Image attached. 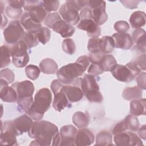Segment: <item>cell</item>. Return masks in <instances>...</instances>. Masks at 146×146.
<instances>
[{"mask_svg":"<svg viewBox=\"0 0 146 146\" xmlns=\"http://www.w3.org/2000/svg\"><path fill=\"white\" fill-rule=\"evenodd\" d=\"M99 40H100V39L99 38H90L88 40V44H87V48L90 52L100 50H99Z\"/></svg>","mask_w":146,"mask_h":146,"instance_id":"bcb514c9","label":"cell"},{"mask_svg":"<svg viewBox=\"0 0 146 146\" xmlns=\"http://www.w3.org/2000/svg\"><path fill=\"white\" fill-rule=\"evenodd\" d=\"M25 33L23 26L18 20L10 22L8 26L3 30L5 41L9 44H14L21 40Z\"/></svg>","mask_w":146,"mask_h":146,"instance_id":"9c48e42d","label":"cell"},{"mask_svg":"<svg viewBox=\"0 0 146 146\" xmlns=\"http://www.w3.org/2000/svg\"><path fill=\"white\" fill-rule=\"evenodd\" d=\"M140 70H145V54L140 55L135 61H133Z\"/></svg>","mask_w":146,"mask_h":146,"instance_id":"681fc988","label":"cell"},{"mask_svg":"<svg viewBox=\"0 0 146 146\" xmlns=\"http://www.w3.org/2000/svg\"><path fill=\"white\" fill-rule=\"evenodd\" d=\"M14 132L17 136L25 132H29L33 124V119L26 113L23 114L13 120L5 121Z\"/></svg>","mask_w":146,"mask_h":146,"instance_id":"30bf717a","label":"cell"},{"mask_svg":"<svg viewBox=\"0 0 146 146\" xmlns=\"http://www.w3.org/2000/svg\"><path fill=\"white\" fill-rule=\"evenodd\" d=\"M80 81L81 78H78L72 83L63 87V91L70 103L79 102L83 97L84 94L80 87Z\"/></svg>","mask_w":146,"mask_h":146,"instance_id":"5bb4252c","label":"cell"},{"mask_svg":"<svg viewBox=\"0 0 146 146\" xmlns=\"http://www.w3.org/2000/svg\"><path fill=\"white\" fill-rule=\"evenodd\" d=\"M145 78L146 73L145 72H142L137 76L136 79L138 85L137 86L142 90H145Z\"/></svg>","mask_w":146,"mask_h":146,"instance_id":"c3c4849f","label":"cell"},{"mask_svg":"<svg viewBox=\"0 0 146 146\" xmlns=\"http://www.w3.org/2000/svg\"><path fill=\"white\" fill-rule=\"evenodd\" d=\"M80 87L83 94L90 102L102 103L103 97L95 76L86 74L80 81Z\"/></svg>","mask_w":146,"mask_h":146,"instance_id":"277c9868","label":"cell"},{"mask_svg":"<svg viewBox=\"0 0 146 146\" xmlns=\"http://www.w3.org/2000/svg\"><path fill=\"white\" fill-rule=\"evenodd\" d=\"M37 37L39 42L43 44H46L50 39L51 31L46 27L42 26L36 32Z\"/></svg>","mask_w":146,"mask_h":146,"instance_id":"8d00e7d4","label":"cell"},{"mask_svg":"<svg viewBox=\"0 0 146 146\" xmlns=\"http://www.w3.org/2000/svg\"><path fill=\"white\" fill-rule=\"evenodd\" d=\"M22 40L27 46L28 48L36 46L39 44V40L37 37L36 32L25 31L22 38Z\"/></svg>","mask_w":146,"mask_h":146,"instance_id":"1f68e13d","label":"cell"},{"mask_svg":"<svg viewBox=\"0 0 146 146\" xmlns=\"http://www.w3.org/2000/svg\"><path fill=\"white\" fill-rule=\"evenodd\" d=\"M86 70L80 64L75 62L60 67L56 72L57 78L63 84H70L82 76Z\"/></svg>","mask_w":146,"mask_h":146,"instance_id":"8992f818","label":"cell"},{"mask_svg":"<svg viewBox=\"0 0 146 146\" xmlns=\"http://www.w3.org/2000/svg\"><path fill=\"white\" fill-rule=\"evenodd\" d=\"M138 134L140 138L143 139L144 140H145L146 137V132H145V125H142L140 128L139 127L138 129Z\"/></svg>","mask_w":146,"mask_h":146,"instance_id":"db71d44e","label":"cell"},{"mask_svg":"<svg viewBox=\"0 0 146 146\" xmlns=\"http://www.w3.org/2000/svg\"><path fill=\"white\" fill-rule=\"evenodd\" d=\"M95 141L93 132L86 128H79L75 135V144L77 146H88Z\"/></svg>","mask_w":146,"mask_h":146,"instance_id":"ac0fdd59","label":"cell"},{"mask_svg":"<svg viewBox=\"0 0 146 146\" xmlns=\"http://www.w3.org/2000/svg\"><path fill=\"white\" fill-rule=\"evenodd\" d=\"M51 101L50 90L47 88H41L35 94L33 104L26 113L35 121L40 120L50 107Z\"/></svg>","mask_w":146,"mask_h":146,"instance_id":"7a4b0ae2","label":"cell"},{"mask_svg":"<svg viewBox=\"0 0 146 146\" xmlns=\"http://www.w3.org/2000/svg\"><path fill=\"white\" fill-rule=\"evenodd\" d=\"M127 130H130L132 132H137L139 128L140 123L138 119L132 115H127L124 119Z\"/></svg>","mask_w":146,"mask_h":146,"instance_id":"d590c367","label":"cell"},{"mask_svg":"<svg viewBox=\"0 0 146 146\" xmlns=\"http://www.w3.org/2000/svg\"><path fill=\"white\" fill-rule=\"evenodd\" d=\"M39 68L44 74H55L58 70V66L54 59L48 58L40 62Z\"/></svg>","mask_w":146,"mask_h":146,"instance_id":"cb8c5ba5","label":"cell"},{"mask_svg":"<svg viewBox=\"0 0 146 146\" xmlns=\"http://www.w3.org/2000/svg\"><path fill=\"white\" fill-rule=\"evenodd\" d=\"M29 136L35 140L30 145L58 146L60 145V137L58 127L46 120H38L33 122L29 131Z\"/></svg>","mask_w":146,"mask_h":146,"instance_id":"6da1fadb","label":"cell"},{"mask_svg":"<svg viewBox=\"0 0 146 146\" xmlns=\"http://www.w3.org/2000/svg\"><path fill=\"white\" fill-rule=\"evenodd\" d=\"M141 71L134 62H130L125 65L116 64L110 71L116 80L127 83L132 81Z\"/></svg>","mask_w":146,"mask_h":146,"instance_id":"5b68a950","label":"cell"},{"mask_svg":"<svg viewBox=\"0 0 146 146\" xmlns=\"http://www.w3.org/2000/svg\"><path fill=\"white\" fill-rule=\"evenodd\" d=\"M51 29L56 33L59 34L63 38H69L75 33V29L73 26L66 22L62 17L58 18L51 26Z\"/></svg>","mask_w":146,"mask_h":146,"instance_id":"e0dca14e","label":"cell"},{"mask_svg":"<svg viewBox=\"0 0 146 146\" xmlns=\"http://www.w3.org/2000/svg\"><path fill=\"white\" fill-rule=\"evenodd\" d=\"M87 72L88 73H89V74L94 76H96L100 74H102L104 71H103L100 65L91 63L88 69Z\"/></svg>","mask_w":146,"mask_h":146,"instance_id":"f6af8a7d","label":"cell"},{"mask_svg":"<svg viewBox=\"0 0 146 146\" xmlns=\"http://www.w3.org/2000/svg\"><path fill=\"white\" fill-rule=\"evenodd\" d=\"M123 6L129 9H133L137 7L140 1H120Z\"/></svg>","mask_w":146,"mask_h":146,"instance_id":"f907efd6","label":"cell"},{"mask_svg":"<svg viewBox=\"0 0 146 146\" xmlns=\"http://www.w3.org/2000/svg\"><path fill=\"white\" fill-rule=\"evenodd\" d=\"M14 132L6 124L2 123L0 143L6 145H17L18 143Z\"/></svg>","mask_w":146,"mask_h":146,"instance_id":"ffe728a7","label":"cell"},{"mask_svg":"<svg viewBox=\"0 0 146 146\" xmlns=\"http://www.w3.org/2000/svg\"><path fill=\"white\" fill-rule=\"evenodd\" d=\"M145 99L140 98L131 100L130 102V111L131 115L135 116L145 115Z\"/></svg>","mask_w":146,"mask_h":146,"instance_id":"603a6c76","label":"cell"},{"mask_svg":"<svg viewBox=\"0 0 146 146\" xmlns=\"http://www.w3.org/2000/svg\"><path fill=\"white\" fill-rule=\"evenodd\" d=\"M76 62H77L78 63L80 64L84 67V68L86 70H87V68L89 66L90 63L88 56H87L86 55H83V56L79 57L77 59V60H76Z\"/></svg>","mask_w":146,"mask_h":146,"instance_id":"816d5d0a","label":"cell"},{"mask_svg":"<svg viewBox=\"0 0 146 146\" xmlns=\"http://www.w3.org/2000/svg\"><path fill=\"white\" fill-rule=\"evenodd\" d=\"M142 89L137 86L132 87H126L122 92V97L128 101L140 99L142 98Z\"/></svg>","mask_w":146,"mask_h":146,"instance_id":"f1b7e54d","label":"cell"},{"mask_svg":"<svg viewBox=\"0 0 146 146\" xmlns=\"http://www.w3.org/2000/svg\"><path fill=\"white\" fill-rule=\"evenodd\" d=\"M105 54H106L102 52L100 50L90 52L89 56H88L90 62L91 63L97 64H99L100 65L101 60H102L103 56Z\"/></svg>","mask_w":146,"mask_h":146,"instance_id":"b9f144b4","label":"cell"},{"mask_svg":"<svg viewBox=\"0 0 146 146\" xmlns=\"http://www.w3.org/2000/svg\"><path fill=\"white\" fill-rule=\"evenodd\" d=\"M59 12L63 19L69 25H76L80 21L78 11L66 2L61 5Z\"/></svg>","mask_w":146,"mask_h":146,"instance_id":"9a60e30c","label":"cell"},{"mask_svg":"<svg viewBox=\"0 0 146 146\" xmlns=\"http://www.w3.org/2000/svg\"><path fill=\"white\" fill-rule=\"evenodd\" d=\"M88 1H79V0H71V1H66V2L68 5L73 7L77 11H81L83 9L87 7L88 5Z\"/></svg>","mask_w":146,"mask_h":146,"instance_id":"ee69618b","label":"cell"},{"mask_svg":"<svg viewBox=\"0 0 146 146\" xmlns=\"http://www.w3.org/2000/svg\"><path fill=\"white\" fill-rule=\"evenodd\" d=\"M17 94L18 110L21 112L26 113L31 107L34 100L33 95L34 86L30 80L16 82L11 86Z\"/></svg>","mask_w":146,"mask_h":146,"instance_id":"3957f363","label":"cell"},{"mask_svg":"<svg viewBox=\"0 0 146 146\" xmlns=\"http://www.w3.org/2000/svg\"><path fill=\"white\" fill-rule=\"evenodd\" d=\"M115 42L112 36H104L99 40V50L106 54L111 53L114 50Z\"/></svg>","mask_w":146,"mask_h":146,"instance_id":"f546056e","label":"cell"},{"mask_svg":"<svg viewBox=\"0 0 146 146\" xmlns=\"http://www.w3.org/2000/svg\"><path fill=\"white\" fill-rule=\"evenodd\" d=\"M20 22L22 26L27 31L37 32V31L42 27V24L38 23L34 21L26 11H25L21 16Z\"/></svg>","mask_w":146,"mask_h":146,"instance_id":"484cf974","label":"cell"},{"mask_svg":"<svg viewBox=\"0 0 146 146\" xmlns=\"http://www.w3.org/2000/svg\"><path fill=\"white\" fill-rule=\"evenodd\" d=\"M129 21L132 28L139 29L145 25L146 21L145 14L141 11H135L131 15Z\"/></svg>","mask_w":146,"mask_h":146,"instance_id":"83f0119b","label":"cell"},{"mask_svg":"<svg viewBox=\"0 0 146 146\" xmlns=\"http://www.w3.org/2000/svg\"><path fill=\"white\" fill-rule=\"evenodd\" d=\"M113 140L117 146L141 145L143 143L137 134L131 131L123 132L115 135Z\"/></svg>","mask_w":146,"mask_h":146,"instance_id":"7c38bea8","label":"cell"},{"mask_svg":"<svg viewBox=\"0 0 146 146\" xmlns=\"http://www.w3.org/2000/svg\"><path fill=\"white\" fill-rule=\"evenodd\" d=\"M127 130V126L124 120H121V121L117 123L113 128L112 133L113 135H116L117 133L125 132Z\"/></svg>","mask_w":146,"mask_h":146,"instance_id":"7dc6e473","label":"cell"},{"mask_svg":"<svg viewBox=\"0 0 146 146\" xmlns=\"http://www.w3.org/2000/svg\"><path fill=\"white\" fill-rule=\"evenodd\" d=\"M1 55V68H2L7 66L11 62V50L10 46L2 45L0 48Z\"/></svg>","mask_w":146,"mask_h":146,"instance_id":"836d02e7","label":"cell"},{"mask_svg":"<svg viewBox=\"0 0 146 146\" xmlns=\"http://www.w3.org/2000/svg\"><path fill=\"white\" fill-rule=\"evenodd\" d=\"M115 42L116 48L123 50H129L133 45L132 36L127 33H115L111 36Z\"/></svg>","mask_w":146,"mask_h":146,"instance_id":"d6986e66","label":"cell"},{"mask_svg":"<svg viewBox=\"0 0 146 146\" xmlns=\"http://www.w3.org/2000/svg\"><path fill=\"white\" fill-rule=\"evenodd\" d=\"M87 7L91 10L92 19L96 24L102 25L107 21L108 15L106 12V2L104 1H88Z\"/></svg>","mask_w":146,"mask_h":146,"instance_id":"8fae6325","label":"cell"},{"mask_svg":"<svg viewBox=\"0 0 146 146\" xmlns=\"http://www.w3.org/2000/svg\"><path fill=\"white\" fill-rule=\"evenodd\" d=\"M132 38L135 43V47L141 52H145V31L141 28L136 29L132 33Z\"/></svg>","mask_w":146,"mask_h":146,"instance_id":"44dd1931","label":"cell"},{"mask_svg":"<svg viewBox=\"0 0 146 146\" xmlns=\"http://www.w3.org/2000/svg\"><path fill=\"white\" fill-rule=\"evenodd\" d=\"M42 6L46 12L56 11L59 6V1H42Z\"/></svg>","mask_w":146,"mask_h":146,"instance_id":"60d3db41","label":"cell"},{"mask_svg":"<svg viewBox=\"0 0 146 146\" xmlns=\"http://www.w3.org/2000/svg\"><path fill=\"white\" fill-rule=\"evenodd\" d=\"M117 64V62L112 55L105 54L100 63V66L104 71H110L112 68Z\"/></svg>","mask_w":146,"mask_h":146,"instance_id":"e575fe53","label":"cell"},{"mask_svg":"<svg viewBox=\"0 0 146 146\" xmlns=\"http://www.w3.org/2000/svg\"><path fill=\"white\" fill-rule=\"evenodd\" d=\"M77 28L86 31L88 36L91 38H98L101 34V28L96 24L91 17L80 18L76 26Z\"/></svg>","mask_w":146,"mask_h":146,"instance_id":"4fadbf2b","label":"cell"},{"mask_svg":"<svg viewBox=\"0 0 146 146\" xmlns=\"http://www.w3.org/2000/svg\"><path fill=\"white\" fill-rule=\"evenodd\" d=\"M114 145L112 143V134L108 131H102L98 133L95 145L108 146Z\"/></svg>","mask_w":146,"mask_h":146,"instance_id":"4dcf8cb0","label":"cell"},{"mask_svg":"<svg viewBox=\"0 0 146 146\" xmlns=\"http://www.w3.org/2000/svg\"><path fill=\"white\" fill-rule=\"evenodd\" d=\"M54 98L52 102V107L57 111L60 112L66 107L71 105L70 102L67 99L64 92L62 89L54 94Z\"/></svg>","mask_w":146,"mask_h":146,"instance_id":"7402d4cb","label":"cell"},{"mask_svg":"<svg viewBox=\"0 0 146 146\" xmlns=\"http://www.w3.org/2000/svg\"><path fill=\"white\" fill-rule=\"evenodd\" d=\"M2 14V21H1V29H3L4 27L6 26L7 25V23L8 22V19L5 15H4L3 13H1Z\"/></svg>","mask_w":146,"mask_h":146,"instance_id":"11a10c76","label":"cell"},{"mask_svg":"<svg viewBox=\"0 0 146 146\" xmlns=\"http://www.w3.org/2000/svg\"><path fill=\"white\" fill-rule=\"evenodd\" d=\"M1 99L5 102L13 103L17 101V94L12 86H6L1 87Z\"/></svg>","mask_w":146,"mask_h":146,"instance_id":"4316f807","label":"cell"},{"mask_svg":"<svg viewBox=\"0 0 146 146\" xmlns=\"http://www.w3.org/2000/svg\"><path fill=\"white\" fill-rule=\"evenodd\" d=\"M8 6L15 7V8H22L25 5V1H18V0H9L7 1Z\"/></svg>","mask_w":146,"mask_h":146,"instance_id":"f5cc1de1","label":"cell"},{"mask_svg":"<svg viewBox=\"0 0 146 146\" xmlns=\"http://www.w3.org/2000/svg\"><path fill=\"white\" fill-rule=\"evenodd\" d=\"M25 72L28 78L32 80H35L39 77L40 70L35 65L30 64L26 67Z\"/></svg>","mask_w":146,"mask_h":146,"instance_id":"74e56055","label":"cell"},{"mask_svg":"<svg viewBox=\"0 0 146 146\" xmlns=\"http://www.w3.org/2000/svg\"><path fill=\"white\" fill-rule=\"evenodd\" d=\"M62 50L67 54L72 55L76 50V46L74 41L71 38H67L63 40Z\"/></svg>","mask_w":146,"mask_h":146,"instance_id":"f35d334b","label":"cell"},{"mask_svg":"<svg viewBox=\"0 0 146 146\" xmlns=\"http://www.w3.org/2000/svg\"><path fill=\"white\" fill-rule=\"evenodd\" d=\"M113 27L118 33H126L130 29L129 25L125 21H119L116 22L114 24Z\"/></svg>","mask_w":146,"mask_h":146,"instance_id":"7bdbcfd3","label":"cell"},{"mask_svg":"<svg viewBox=\"0 0 146 146\" xmlns=\"http://www.w3.org/2000/svg\"><path fill=\"white\" fill-rule=\"evenodd\" d=\"M23 9L34 21L39 24L44 22L47 15L42 1H25Z\"/></svg>","mask_w":146,"mask_h":146,"instance_id":"ba28073f","label":"cell"},{"mask_svg":"<svg viewBox=\"0 0 146 146\" xmlns=\"http://www.w3.org/2000/svg\"><path fill=\"white\" fill-rule=\"evenodd\" d=\"M73 124L79 128H86L90 123V115L88 112H76L72 116Z\"/></svg>","mask_w":146,"mask_h":146,"instance_id":"d4e9b609","label":"cell"},{"mask_svg":"<svg viewBox=\"0 0 146 146\" xmlns=\"http://www.w3.org/2000/svg\"><path fill=\"white\" fill-rule=\"evenodd\" d=\"M22 8H15L7 6L5 9V13L11 19H18L22 14Z\"/></svg>","mask_w":146,"mask_h":146,"instance_id":"ab89813d","label":"cell"},{"mask_svg":"<svg viewBox=\"0 0 146 146\" xmlns=\"http://www.w3.org/2000/svg\"><path fill=\"white\" fill-rule=\"evenodd\" d=\"M77 129L72 125H66L60 129V141L59 145H75V135Z\"/></svg>","mask_w":146,"mask_h":146,"instance_id":"2e32d148","label":"cell"},{"mask_svg":"<svg viewBox=\"0 0 146 146\" xmlns=\"http://www.w3.org/2000/svg\"><path fill=\"white\" fill-rule=\"evenodd\" d=\"M15 79L14 73L9 68L2 69L0 71L1 87L8 86L14 82Z\"/></svg>","mask_w":146,"mask_h":146,"instance_id":"d6a6232c","label":"cell"},{"mask_svg":"<svg viewBox=\"0 0 146 146\" xmlns=\"http://www.w3.org/2000/svg\"><path fill=\"white\" fill-rule=\"evenodd\" d=\"M27 50L26 44L21 40L10 46L12 62L15 67L22 68L29 63L30 57Z\"/></svg>","mask_w":146,"mask_h":146,"instance_id":"52a82bcc","label":"cell"}]
</instances>
